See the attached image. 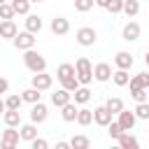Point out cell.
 Here are the masks:
<instances>
[{"label":"cell","mask_w":149,"mask_h":149,"mask_svg":"<svg viewBox=\"0 0 149 149\" xmlns=\"http://www.w3.org/2000/svg\"><path fill=\"white\" fill-rule=\"evenodd\" d=\"M74 77H77V81L84 84V86H88V84L93 81V65H91V61H88L86 56H79V58L74 61Z\"/></svg>","instance_id":"cell-1"},{"label":"cell","mask_w":149,"mask_h":149,"mask_svg":"<svg viewBox=\"0 0 149 149\" xmlns=\"http://www.w3.org/2000/svg\"><path fill=\"white\" fill-rule=\"evenodd\" d=\"M23 65L35 74V72L47 70V58H44L42 54H37L35 49H26V54H23Z\"/></svg>","instance_id":"cell-2"},{"label":"cell","mask_w":149,"mask_h":149,"mask_svg":"<svg viewBox=\"0 0 149 149\" xmlns=\"http://www.w3.org/2000/svg\"><path fill=\"white\" fill-rule=\"evenodd\" d=\"M74 37H77V44H79V47H93V44L98 42V33H95L91 26H81Z\"/></svg>","instance_id":"cell-3"},{"label":"cell","mask_w":149,"mask_h":149,"mask_svg":"<svg viewBox=\"0 0 149 149\" xmlns=\"http://www.w3.org/2000/svg\"><path fill=\"white\" fill-rule=\"evenodd\" d=\"M35 33H28V30H23V33H16L14 37H12V42H14V47L16 49H21V51H26V49H33L35 47Z\"/></svg>","instance_id":"cell-4"},{"label":"cell","mask_w":149,"mask_h":149,"mask_svg":"<svg viewBox=\"0 0 149 149\" xmlns=\"http://www.w3.org/2000/svg\"><path fill=\"white\" fill-rule=\"evenodd\" d=\"M47 116H49V107H47L42 100L33 102V107H30V121H33V123H44Z\"/></svg>","instance_id":"cell-5"},{"label":"cell","mask_w":149,"mask_h":149,"mask_svg":"<svg viewBox=\"0 0 149 149\" xmlns=\"http://www.w3.org/2000/svg\"><path fill=\"white\" fill-rule=\"evenodd\" d=\"M19 130L16 128H12V126H7V130H2V137H0V147L2 149H14L16 144H19Z\"/></svg>","instance_id":"cell-6"},{"label":"cell","mask_w":149,"mask_h":149,"mask_svg":"<svg viewBox=\"0 0 149 149\" xmlns=\"http://www.w3.org/2000/svg\"><path fill=\"white\" fill-rule=\"evenodd\" d=\"M51 84H54V77L47 74V70L33 74V88H37V91H47V88H51Z\"/></svg>","instance_id":"cell-7"},{"label":"cell","mask_w":149,"mask_h":149,"mask_svg":"<svg viewBox=\"0 0 149 149\" xmlns=\"http://www.w3.org/2000/svg\"><path fill=\"white\" fill-rule=\"evenodd\" d=\"M116 116H119L116 121H119V126H121L123 130H133V128H135V123H137L135 114H133L130 109H126V107H123L121 112H116Z\"/></svg>","instance_id":"cell-8"},{"label":"cell","mask_w":149,"mask_h":149,"mask_svg":"<svg viewBox=\"0 0 149 149\" xmlns=\"http://www.w3.org/2000/svg\"><path fill=\"white\" fill-rule=\"evenodd\" d=\"M140 33H142L140 23H137V21H128V23L123 26V30H121V37H123L126 42H135V40L140 37Z\"/></svg>","instance_id":"cell-9"},{"label":"cell","mask_w":149,"mask_h":149,"mask_svg":"<svg viewBox=\"0 0 149 149\" xmlns=\"http://www.w3.org/2000/svg\"><path fill=\"white\" fill-rule=\"evenodd\" d=\"M109 77H112V65L109 63H98V65H93V79L95 81H109Z\"/></svg>","instance_id":"cell-10"},{"label":"cell","mask_w":149,"mask_h":149,"mask_svg":"<svg viewBox=\"0 0 149 149\" xmlns=\"http://www.w3.org/2000/svg\"><path fill=\"white\" fill-rule=\"evenodd\" d=\"M51 33L54 35H68L70 33V21L65 19V16H56V19H51Z\"/></svg>","instance_id":"cell-11"},{"label":"cell","mask_w":149,"mask_h":149,"mask_svg":"<svg viewBox=\"0 0 149 149\" xmlns=\"http://www.w3.org/2000/svg\"><path fill=\"white\" fill-rule=\"evenodd\" d=\"M88 100H91V88L84 86V84H79V86L72 91V102H77V105H86Z\"/></svg>","instance_id":"cell-12"},{"label":"cell","mask_w":149,"mask_h":149,"mask_svg":"<svg viewBox=\"0 0 149 149\" xmlns=\"http://www.w3.org/2000/svg\"><path fill=\"white\" fill-rule=\"evenodd\" d=\"M116 142H119V147H121V149H137V147H140L137 137H135V135H130V130H123V133L116 137Z\"/></svg>","instance_id":"cell-13"},{"label":"cell","mask_w":149,"mask_h":149,"mask_svg":"<svg viewBox=\"0 0 149 149\" xmlns=\"http://www.w3.org/2000/svg\"><path fill=\"white\" fill-rule=\"evenodd\" d=\"M16 33H19V28H16L14 19H2V21H0V37H5V40H12Z\"/></svg>","instance_id":"cell-14"},{"label":"cell","mask_w":149,"mask_h":149,"mask_svg":"<svg viewBox=\"0 0 149 149\" xmlns=\"http://www.w3.org/2000/svg\"><path fill=\"white\" fill-rule=\"evenodd\" d=\"M112 121V114L107 112V107L105 105H98L95 109H93V123H98V126H107Z\"/></svg>","instance_id":"cell-15"},{"label":"cell","mask_w":149,"mask_h":149,"mask_svg":"<svg viewBox=\"0 0 149 149\" xmlns=\"http://www.w3.org/2000/svg\"><path fill=\"white\" fill-rule=\"evenodd\" d=\"M19 137L21 140H26V142H30L33 137H37V123H19Z\"/></svg>","instance_id":"cell-16"},{"label":"cell","mask_w":149,"mask_h":149,"mask_svg":"<svg viewBox=\"0 0 149 149\" xmlns=\"http://www.w3.org/2000/svg\"><path fill=\"white\" fill-rule=\"evenodd\" d=\"M133 56L128 54V51H116V56H114V65L116 68H121V70H130L133 68Z\"/></svg>","instance_id":"cell-17"},{"label":"cell","mask_w":149,"mask_h":149,"mask_svg":"<svg viewBox=\"0 0 149 149\" xmlns=\"http://www.w3.org/2000/svg\"><path fill=\"white\" fill-rule=\"evenodd\" d=\"M72 100V93L70 91H65L63 86L56 91V93H51V105H56V107H63L65 102H70Z\"/></svg>","instance_id":"cell-18"},{"label":"cell","mask_w":149,"mask_h":149,"mask_svg":"<svg viewBox=\"0 0 149 149\" xmlns=\"http://www.w3.org/2000/svg\"><path fill=\"white\" fill-rule=\"evenodd\" d=\"M77 109H79V105L77 102H65L63 107H61V116H63V121H68V123H72L74 121V116H77Z\"/></svg>","instance_id":"cell-19"},{"label":"cell","mask_w":149,"mask_h":149,"mask_svg":"<svg viewBox=\"0 0 149 149\" xmlns=\"http://www.w3.org/2000/svg\"><path fill=\"white\" fill-rule=\"evenodd\" d=\"M2 121H5V126L19 128V123H21V112H19V109H5V112H2Z\"/></svg>","instance_id":"cell-20"},{"label":"cell","mask_w":149,"mask_h":149,"mask_svg":"<svg viewBox=\"0 0 149 149\" xmlns=\"http://www.w3.org/2000/svg\"><path fill=\"white\" fill-rule=\"evenodd\" d=\"M42 26H44V23H42V19H40L37 14H30V12L26 14V30H28V33H40Z\"/></svg>","instance_id":"cell-21"},{"label":"cell","mask_w":149,"mask_h":149,"mask_svg":"<svg viewBox=\"0 0 149 149\" xmlns=\"http://www.w3.org/2000/svg\"><path fill=\"white\" fill-rule=\"evenodd\" d=\"M126 86H130V88H149V74L147 72H140V74L130 77Z\"/></svg>","instance_id":"cell-22"},{"label":"cell","mask_w":149,"mask_h":149,"mask_svg":"<svg viewBox=\"0 0 149 149\" xmlns=\"http://www.w3.org/2000/svg\"><path fill=\"white\" fill-rule=\"evenodd\" d=\"M74 121H77L79 126H88V123H93V109H88V107H79Z\"/></svg>","instance_id":"cell-23"},{"label":"cell","mask_w":149,"mask_h":149,"mask_svg":"<svg viewBox=\"0 0 149 149\" xmlns=\"http://www.w3.org/2000/svg\"><path fill=\"white\" fill-rule=\"evenodd\" d=\"M121 12H123L128 19L137 16V14H140V0H123V7H121Z\"/></svg>","instance_id":"cell-24"},{"label":"cell","mask_w":149,"mask_h":149,"mask_svg":"<svg viewBox=\"0 0 149 149\" xmlns=\"http://www.w3.org/2000/svg\"><path fill=\"white\" fill-rule=\"evenodd\" d=\"M116 86H126L128 84V79H130V74H128V70H121V68H116V70H112V77H109Z\"/></svg>","instance_id":"cell-25"},{"label":"cell","mask_w":149,"mask_h":149,"mask_svg":"<svg viewBox=\"0 0 149 149\" xmlns=\"http://www.w3.org/2000/svg\"><path fill=\"white\" fill-rule=\"evenodd\" d=\"M74 74V65L72 63H61L58 68H56V79L61 81V79H65V77H72Z\"/></svg>","instance_id":"cell-26"},{"label":"cell","mask_w":149,"mask_h":149,"mask_svg":"<svg viewBox=\"0 0 149 149\" xmlns=\"http://www.w3.org/2000/svg\"><path fill=\"white\" fill-rule=\"evenodd\" d=\"M40 98H42V91L33 88V86L26 88V91H21V100H23V102H30V105H33V102H37Z\"/></svg>","instance_id":"cell-27"},{"label":"cell","mask_w":149,"mask_h":149,"mask_svg":"<svg viewBox=\"0 0 149 149\" xmlns=\"http://www.w3.org/2000/svg\"><path fill=\"white\" fill-rule=\"evenodd\" d=\"M105 107H107V112L114 116L116 112H121V109H123V100H121V98H116V95H114V98H107Z\"/></svg>","instance_id":"cell-28"},{"label":"cell","mask_w":149,"mask_h":149,"mask_svg":"<svg viewBox=\"0 0 149 149\" xmlns=\"http://www.w3.org/2000/svg\"><path fill=\"white\" fill-rule=\"evenodd\" d=\"M70 147H72V149H88V147H91V140H88L86 135H74V137L70 140Z\"/></svg>","instance_id":"cell-29"},{"label":"cell","mask_w":149,"mask_h":149,"mask_svg":"<svg viewBox=\"0 0 149 149\" xmlns=\"http://www.w3.org/2000/svg\"><path fill=\"white\" fill-rule=\"evenodd\" d=\"M9 5H12V9H14V14H23V16H26V14L30 12V2H28V0H12Z\"/></svg>","instance_id":"cell-30"},{"label":"cell","mask_w":149,"mask_h":149,"mask_svg":"<svg viewBox=\"0 0 149 149\" xmlns=\"http://www.w3.org/2000/svg\"><path fill=\"white\" fill-rule=\"evenodd\" d=\"M133 114H135V119L147 121V119H149V102H147V100H144V102H137V107L133 109Z\"/></svg>","instance_id":"cell-31"},{"label":"cell","mask_w":149,"mask_h":149,"mask_svg":"<svg viewBox=\"0 0 149 149\" xmlns=\"http://www.w3.org/2000/svg\"><path fill=\"white\" fill-rule=\"evenodd\" d=\"M21 95H16V93H9L7 98H5V109H19L21 107Z\"/></svg>","instance_id":"cell-32"},{"label":"cell","mask_w":149,"mask_h":149,"mask_svg":"<svg viewBox=\"0 0 149 149\" xmlns=\"http://www.w3.org/2000/svg\"><path fill=\"white\" fill-rule=\"evenodd\" d=\"M105 128H107V133H109V137H112V140H116V137H119V135L123 133V128L119 126V121H109V123H107Z\"/></svg>","instance_id":"cell-33"},{"label":"cell","mask_w":149,"mask_h":149,"mask_svg":"<svg viewBox=\"0 0 149 149\" xmlns=\"http://www.w3.org/2000/svg\"><path fill=\"white\" fill-rule=\"evenodd\" d=\"M61 86H63L65 91H70V93H72V91L79 86V81H77V77L72 74V77H65V79H61Z\"/></svg>","instance_id":"cell-34"},{"label":"cell","mask_w":149,"mask_h":149,"mask_svg":"<svg viewBox=\"0 0 149 149\" xmlns=\"http://www.w3.org/2000/svg\"><path fill=\"white\" fill-rule=\"evenodd\" d=\"M130 95L135 102H144L147 95H149V88H130Z\"/></svg>","instance_id":"cell-35"},{"label":"cell","mask_w":149,"mask_h":149,"mask_svg":"<svg viewBox=\"0 0 149 149\" xmlns=\"http://www.w3.org/2000/svg\"><path fill=\"white\" fill-rule=\"evenodd\" d=\"M121 7H123V0H109L105 9H107L109 14H121Z\"/></svg>","instance_id":"cell-36"},{"label":"cell","mask_w":149,"mask_h":149,"mask_svg":"<svg viewBox=\"0 0 149 149\" xmlns=\"http://www.w3.org/2000/svg\"><path fill=\"white\" fill-rule=\"evenodd\" d=\"M95 5H93V0H74V9L77 12H88V9H93Z\"/></svg>","instance_id":"cell-37"},{"label":"cell","mask_w":149,"mask_h":149,"mask_svg":"<svg viewBox=\"0 0 149 149\" xmlns=\"http://www.w3.org/2000/svg\"><path fill=\"white\" fill-rule=\"evenodd\" d=\"M0 19H14V9L9 2H2L0 5Z\"/></svg>","instance_id":"cell-38"},{"label":"cell","mask_w":149,"mask_h":149,"mask_svg":"<svg viewBox=\"0 0 149 149\" xmlns=\"http://www.w3.org/2000/svg\"><path fill=\"white\" fill-rule=\"evenodd\" d=\"M30 147H33V149H47V147H49V142H47V140H42V137H33V140H30Z\"/></svg>","instance_id":"cell-39"},{"label":"cell","mask_w":149,"mask_h":149,"mask_svg":"<svg viewBox=\"0 0 149 149\" xmlns=\"http://www.w3.org/2000/svg\"><path fill=\"white\" fill-rule=\"evenodd\" d=\"M7 91H9V81H7L5 77H0V95H5Z\"/></svg>","instance_id":"cell-40"},{"label":"cell","mask_w":149,"mask_h":149,"mask_svg":"<svg viewBox=\"0 0 149 149\" xmlns=\"http://www.w3.org/2000/svg\"><path fill=\"white\" fill-rule=\"evenodd\" d=\"M56 149H70V142L61 140V142H56Z\"/></svg>","instance_id":"cell-41"},{"label":"cell","mask_w":149,"mask_h":149,"mask_svg":"<svg viewBox=\"0 0 149 149\" xmlns=\"http://www.w3.org/2000/svg\"><path fill=\"white\" fill-rule=\"evenodd\" d=\"M107 2H109V0H93V5H95V7H102V9L107 7Z\"/></svg>","instance_id":"cell-42"},{"label":"cell","mask_w":149,"mask_h":149,"mask_svg":"<svg viewBox=\"0 0 149 149\" xmlns=\"http://www.w3.org/2000/svg\"><path fill=\"white\" fill-rule=\"evenodd\" d=\"M5 112V100H2V95H0V114Z\"/></svg>","instance_id":"cell-43"},{"label":"cell","mask_w":149,"mask_h":149,"mask_svg":"<svg viewBox=\"0 0 149 149\" xmlns=\"http://www.w3.org/2000/svg\"><path fill=\"white\" fill-rule=\"evenodd\" d=\"M28 2H44V0H28Z\"/></svg>","instance_id":"cell-44"},{"label":"cell","mask_w":149,"mask_h":149,"mask_svg":"<svg viewBox=\"0 0 149 149\" xmlns=\"http://www.w3.org/2000/svg\"><path fill=\"white\" fill-rule=\"evenodd\" d=\"M2 2H7V0H0V5H2Z\"/></svg>","instance_id":"cell-45"}]
</instances>
